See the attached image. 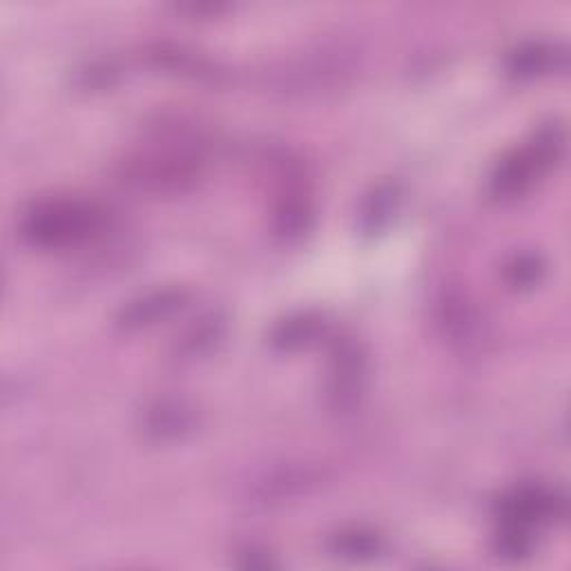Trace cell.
Masks as SVG:
<instances>
[{
    "mask_svg": "<svg viewBox=\"0 0 571 571\" xmlns=\"http://www.w3.org/2000/svg\"><path fill=\"white\" fill-rule=\"evenodd\" d=\"M335 556L351 558V560H364L373 558L380 551V540L373 534H364V531H348L335 538Z\"/></svg>",
    "mask_w": 571,
    "mask_h": 571,
    "instance_id": "cell-3",
    "label": "cell"
},
{
    "mask_svg": "<svg viewBox=\"0 0 571 571\" xmlns=\"http://www.w3.org/2000/svg\"><path fill=\"white\" fill-rule=\"evenodd\" d=\"M181 302H183L181 290H159V293H152L148 297L139 299V302H132L128 308H125L121 324L125 328L152 324L154 319L166 317L172 311H177Z\"/></svg>",
    "mask_w": 571,
    "mask_h": 571,
    "instance_id": "cell-2",
    "label": "cell"
},
{
    "mask_svg": "<svg viewBox=\"0 0 571 571\" xmlns=\"http://www.w3.org/2000/svg\"><path fill=\"white\" fill-rule=\"evenodd\" d=\"M101 226V212L92 203L76 199L43 201L27 212L23 235L34 246L58 248L87 239Z\"/></svg>",
    "mask_w": 571,
    "mask_h": 571,
    "instance_id": "cell-1",
    "label": "cell"
},
{
    "mask_svg": "<svg viewBox=\"0 0 571 571\" xmlns=\"http://www.w3.org/2000/svg\"><path fill=\"white\" fill-rule=\"evenodd\" d=\"M505 273L511 286H534L543 275V264L536 255H516L507 264Z\"/></svg>",
    "mask_w": 571,
    "mask_h": 571,
    "instance_id": "cell-4",
    "label": "cell"
}]
</instances>
